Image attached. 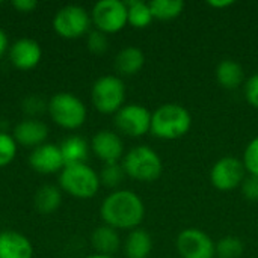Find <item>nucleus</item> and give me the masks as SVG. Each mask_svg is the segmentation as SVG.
I'll return each mask as SVG.
<instances>
[{
	"label": "nucleus",
	"instance_id": "1",
	"mask_svg": "<svg viewBox=\"0 0 258 258\" xmlns=\"http://www.w3.org/2000/svg\"><path fill=\"white\" fill-rule=\"evenodd\" d=\"M104 225L115 230H136L145 216L142 200L127 189H119L107 195L100 209Z\"/></svg>",
	"mask_w": 258,
	"mask_h": 258
},
{
	"label": "nucleus",
	"instance_id": "2",
	"mask_svg": "<svg viewBox=\"0 0 258 258\" xmlns=\"http://www.w3.org/2000/svg\"><path fill=\"white\" fill-rule=\"evenodd\" d=\"M192 127V116L189 110L177 103H166L159 106L151 113L150 133L163 141H175L189 133Z\"/></svg>",
	"mask_w": 258,
	"mask_h": 258
},
{
	"label": "nucleus",
	"instance_id": "3",
	"mask_svg": "<svg viewBox=\"0 0 258 258\" xmlns=\"http://www.w3.org/2000/svg\"><path fill=\"white\" fill-rule=\"evenodd\" d=\"M121 165L125 175L142 183L156 181L163 172V162L160 156L147 145L132 148L122 157Z\"/></svg>",
	"mask_w": 258,
	"mask_h": 258
},
{
	"label": "nucleus",
	"instance_id": "4",
	"mask_svg": "<svg viewBox=\"0 0 258 258\" xmlns=\"http://www.w3.org/2000/svg\"><path fill=\"white\" fill-rule=\"evenodd\" d=\"M60 187L71 197L88 200L100 189V175L86 163L65 165L59 175Z\"/></svg>",
	"mask_w": 258,
	"mask_h": 258
},
{
	"label": "nucleus",
	"instance_id": "5",
	"mask_svg": "<svg viewBox=\"0 0 258 258\" xmlns=\"http://www.w3.org/2000/svg\"><path fill=\"white\" fill-rule=\"evenodd\" d=\"M47 110L56 124L68 130H74L83 125L88 115L85 103L70 92L54 94L48 101Z\"/></svg>",
	"mask_w": 258,
	"mask_h": 258
},
{
	"label": "nucleus",
	"instance_id": "6",
	"mask_svg": "<svg viewBox=\"0 0 258 258\" xmlns=\"http://www.w3.org/2000/svg\"><path fill=\"white\" fill-rule=\"evenodd\" d=\"M91 97L98 112L116 113L125 101V85L118 76H103L92 85Z\"/></svg>",
	"mask_w": 258,
	"mask_h": 258
},
{
	"label": "nucleus",
	"instance_id": "7",
	"mask_svg": "<svg viewBox=\"0 0 258 258\" xmlns=\"http://www.w3.org/2000/svg\"><path fill=\"white\" fill-rule=\"evenodd\" d=\"M91 15L79 5H67L60 8L53 18L54 32L67 39H76L83 36L91 26Z\"/></svg>",
	"mask_w": 258,
	"mask_h": 258
},
{
	"label": "nucleus",
	"instance_id": "8",
	"mask_svg": "<svg viewBox=\"0 0 258 258\" xmlns=\"http://www.w3.org/2000/svg\"><path fill=\"white\" fill-rule=\"evenodd\" d=\"M97 30L103 33H116L127 24V5L121 0H100L94 5L91 14Z\"/></svg>",
	"mask_w": 258,
	"mask_h": 258
},
{
	"label": "nucleus",
	"instance_id": "9",
	"mask_svg": "<svg viewBox=\"0 0 258 258\" xmlns=\"http://www.w3.org/2000/svg\"><path fill=\"white\" fill-rule=\"evenodd\" d=\"M116 128L130 138H141L150 133L151 112L142 104H124L115 113Z\"/></svg>",
	"mask_w": 258,
	"mask_h": 258
},
{
	"label": "nucleus",
	"instance_id": "10",
	"mask_svg": "<svg viewBox=\"0 0 258 258\" xmlns=\"http://www.w3.org/2000/svg\"><path fill=\"white\" fill-rule=\"evenodd\" d=\"M245 177H246V169L243 162L233 156L219 159L210 169L212 184L222 192H228L236 187H240Z\"/></svg>",
	"mask_w": 258,
	"mask_h": 258
},
{
	"label": "nucleus",
	"instance_id": "11",
	"mask_svg": "<svg viewBox=\"0 0 258 258\" xmlns=\"http://www.w3.org/2000/svg\"><path fill=\"white\" fill-rule=\"evenodd\" d=\"M175 248L181 258H215V242L200 228L183 230L175 240Z\"/></svg>",
	"mask_w": 258,
	"mask_h": 258
},
{
	"label": "nucleus",
	"instance_id": "12",
	"mask_svg": "<svg viewBox=\"0 0 258 258\" xmlns=\"http://www.w3.org/2000/svg\"><path fill=\"white\" fill-rule=\"evenodd\" d=\"M91 145L95 156L103 160L104 165L119 163V160L124 157V144L121 138L112 130H100L92 138Z\"/></svg>",
	"mask_w": 258,
	"mask_h": 258
},
{
	"label": "nucleus",
	"instance_id": "13",
	"mask_svg": "<svg viewBox=\"0 0 258 258\" xmlns=\"http://www.w3.org/2000/svg\"><path fill=\"white\" fill-rule=\"evenodd\" d=\"M29 163L39 174H53L59 169L62 171L65 166L60 148L54 144H42L33 148L29 157Z\"/></svg>",
	"mask_w": 258,
	"mask_h": 258
},
{
	"label": "nucleus",
	"instance_id": "14",
	"mask_svg": "<svg viewBox=\"0 0 258 258\" xmlns=\"http://www.w3.org/2000/svg\"><path fill=\"white\" fill-rule=\"evenodd\" d=\"M41 56L42 51L39 44L30 38H21L15 41L9 51L11 62L20 70H30L36 67L41 60Z\"/></svg>",
	"mask_w": 258,
	"mask_h": 258
},
{
	"label": "nucleus",
	"instance_id": "15",
	"mask_svg": "<svg viewBox=\"0 0 258 258\" xmlns=\"http://www.w3.org/2000/svg\"><path fill=\"white\" fill-rule=\"evenodd\" d=\"M48 128L44 122L36 119H24L18 122L14 128V139L17 144L24 147H39L45 144Z\"/></svg>",
	"mask_w": 258,
	"mask_h": 258
},
{
	"label": "nucleus",
	"instance_id": "16",
	"mask_svg": "<svg viewBox=\"0 0 258 258\" xmlns=\"http://www.w3.org/2000/svg\"><path fill=\"white\" fill-rule=\"evenodd\" d=\"M33 246L30 240L17 231L0 233V258H32Z\"/></svg>",
	"mask_w": 258,
	"mask_h": 258
},
{
	"label": "nucleus",
	"instance_id": "17",
	"mask_svg": "<svg viewBox=\"0 0 258 258\" xmlns=\"http://www.w3.org/2000/svg\"><path fill=\"white\" fill-rule=\"evenodd\" d=\"M216 82L224 89H237L245 83V71L242 65L233 59L221 60L215 71Z\"/></svg>",
	"mask_w": 258,
	"mask_h": 258
},
{
	"label": "nucleus",
	"instance_id": "18",
	"mask_svg": "<svg viewBox=\"0 0 258 258\" xmlns=\"http://www.w3.org/2000/svg\"><path fill=\"white\" fill-rule=\"evenodd\" d=\"M145 63V56L139 47L128 45L124 47L115 59V68L122 76H135L138 74Z\"/></svg>",
	"mask_w": 258,
	"mask_h": 258
},
{
	"label": "nucleus",
	"instance_id": "19",
	"mask_svg": "<svg viewBox=\"0 0 258 258\" xmlns=\"http://www.w3.org/2000/svg\"><path fill=\"white\" fill-rule=\"evenodd\" d=\"M153 251V239L151 236L142 230H132L124 243V252L127 258H148Z\"/></svg>",
	"mask_w": 258,
	"mask_h": 258
},
{
	"label": "nucleus",
	"instance_id": "20",
	"mask_svg": "<svg viewBox=\"0 0 258 258\" xmlns=\"http://www.w3.org/2000/svg\"><path fill=\"white\" fill-rule=\"evenodd\" d=\"M91 242H92L94 249L98 254H101V255H112V257L119 249V245H121V240H119V236H118L116 230L109 227V225L98 227L92 233Z\"/></svg>",
	"mask_w": 258,
	"mask_h": 258
},
{
	"label": "nucleus",
	"instance_id": "21",
	"mask_svg": "<svg viewBox=\"0 0 258 258\" xmlns=\"http://www.w3.org/2000/svg\"><path fill=\"white\" fill-rule=\"evenodd\" d=\"M59 148H60L65 165L86 163L89 148H88V142L83 138L70 136L59 145Z\"/></svg>",
	"mask_w": 258,
	"mask_h": 258
},
{
	"label": "nucleus",
	"instance_id": "22",
	"mask_svg": "<svg viewBox=\"0 0 258 258\" xmlns=\"http://www.w3.org/2000/svg\"><path fill=\"white\" fill-rule=\"evenodd\" d=\"M127 5V24L136 27V29H145L148 27L154 17L150 9V3L142 0H130L125 2Z\"/></svg>",
	"mask_w": 258,
	"mask_h": 258
},
{
	"label": "nucleus",
	"instance_id": "23",
	"mask_svg": "<svg viewBox=\"0 0 258 258\" xmlns=\"http://www.w3.org/2000/svg\"><path fill=\"white\" fill-rule=\"evenodd\" d=\"M150 9L154 20L169 21L181 15L184 11V2L181 0H154L150 2Z\"/></svg>",
	"mask_w": 258,
	"mask_h": 258
},
{
	"label": "nucleus",
	"instance_id": "24",
	"mask_svg": "<svg viewBox=\"0 0 258 258\" xmlns=\"http://www.w3.org/2000/svg\"><path fill=\"white\" fill-rule=\"evenodd\" d=\"M60 190L54 186H42L35 195V206L42 213H51L60 206Z\"/></svg>",
	"mask_w": 258,
	"mask_h": 258
},
{
	"label": "nucleus",
	"instance_id": "25",
	"mask_svg": "<svg viewBox=\"0 0 258 258\" xmlns=\"http://www.w3.org/2000/svg\"><path fill=\"white\" fill-rule=\"evenodd\" d=\"M215 251L218 258H240L245 251V246L239 237L225 236L215 243Z\"/></svg>",
	"mask_w": 258,
	"mask_h": 258
},
{
	"label": "nucleus",
	"instance_id": "26",
	"mask_svg": "<svg viewBox=\"0 0 258 258\" xmlns=\"http://www.w3.org/2000/svg\"><path fill=\"white\" fill-rule=\"evenodd\" d=\"M125 177V172L122 169L121 163H109L104 165L100 174V183L106 187H118Z\"/></svg>",
	"mask_w": 258,
	"mask_h": 258
},
{
	"label": "nucleus",
	"instance_id": "27",
	"mask_svg": "<svg viewBox=\"0 0 258 258\" xmlns=\"http://www.w3.org/2000/svg\"><path fill=\"white\" fill-rule=\"evenodd\" d=\"M17 154V142L14 136L0 132V166L9 165Z\"/></svg>",
	"mask_w": 258,
	"mask_h": 258
},
{
	"label": "nucleus",
	"instance_id": "28",
	"mask_svg": "<svg viewBox=\"0 0 258 258\" xmlns=\"http://www.w3.org/2000/svg\"><path fill=\"white\" fill-rule=\"evenodd\" d=\"M245 169L249 175L258 177V136L254 138L245 148L243 151V159H242Z\"/></svg>",
	"mask_w": 258,
	"mask_h": 258
},
{
	"label": "nucleus",
	"instance_id": "29",
	"mask_svg": "<svg viewBox=\"0 0 258 258\" xmlns=\"http://www.w3.org/2000/svg\"><path fill=\"white\" fill-rule=\"evenodd\" d=\"M109 47V39L107 35L100 32V30H92L88 36V48L95 53V54H101L107 50Z\"/></svg>",
	"mask_w": 258,
	"mask_h": 258
},
{
	"label": "nucleus",
	"instance_id": "30",
	"mask_svg": "<svg viewBox=\"0 0 258 258\" xmlns=\"http://www.w3.org/2000/svg\"><path fill=\"white\" fill-rule=\"evenodd\" d=\"M240 190L243 198L248 201H258V177L246 175L243 183L240 184Z\"/></svg>",
	"mask_w": 258,
	"mask_h": 258
},
{
	"label": "nucleus",
	"instance_id": "31",
	"mask_svg": "<svg viewBox=\"0 0 258 258\" xmlns=\"http://www.w3.org/2000/svg\"><path fill=\"white\" fill-rule=\"evenodd\" d=\"M245 97L252 107L258 109V73L245 82Z\"/></svg>",
	"mask_w": 258,
	"mask_h": 258
},
{
	"label": "nucleus",
	"instance_id": "32",
	"mask_svg": "<svg viewBox=\"0 0 258 258\" xmlns=\"http://www.w3.org/2000/svg\"><path fill=\"white\" fill-rule=\"evenodd\" d=\"M24 109L27 113H32V115H36V113H41L44 110V103L39 97H29L24 100L23 103Z\"/></svg>",
	"mask_w": 258,
	"mask_h": 258
},
{
	"label": "nucleus",
	"instance_id": "33",
	"mask_svg": "<svg viewBox=\"0 0 258 258\" xmlns=\"http://www.w3.org/2000/svg\"><path fill=\"white\" fill-rule=\"evenodd\" d=\"M12 5H14V8H17L21 12H29V11H32V9H35L38 6V3L33 2V0H14Z\"/></svg>",
	"mask_w": 258,
	"mask_h": 258
},
{
	"label": "nucleus",
	"instance_id": "34",
	"mask_svg": "<svg viewBox=\"0 0 258 258\" xmlns=\"http://www.w3.org/2000/svg\"><path fill=\"white\" fill-rule=\"evenodd\" d=\"M207 5L210 8H216V9H225V8H230L234 5L233 0H209Z\"/></svg>",
	"mask_w": 258,
	"mask_h": 258
},
{
	"label": "nucleus",
	"instance_id": "35",
	"mask_svg": "<svg viewBox=\"0 0 258 258\" xmlns=\"http://www.w3.org/2000/svg\"><path fill=\"white\" fill-rule=\"evenodd\" d=\"M6 48H8V36H6V33L0 29V56L6 51Z\"/></svg>",
	"mask_w": 258,
	"mask_h": 258
},
{
	"label": "nucleus",
	"instance_id": "36",
	"mask_svg": "<svg viewBox=\"0 0 258 258\" xmlns=\"http://www.w3.org/2000/svg\"><path fill=\"white\" fill-rule=\"evenodd\" d=\"M86 258H115L112 257V255H101V254H94V255H89V257Z\"/></svg>",
	"mask_w": 258,
	"mask_h": 258
},
{
	"label": "nucleus",
	"instance_id": "37",
	"mask_svg": "<svg viewBox=\"0 0 258 258\" xmlns=\"http://www.w3.org/2000/svg\"><path fill=\"white\" fill-rule=\"evenodd\" d=\"M0 3H2V2H0Z\"/></svg>",
	"mask_w": 258,
	"mask_h": 258
}]
</instances>
